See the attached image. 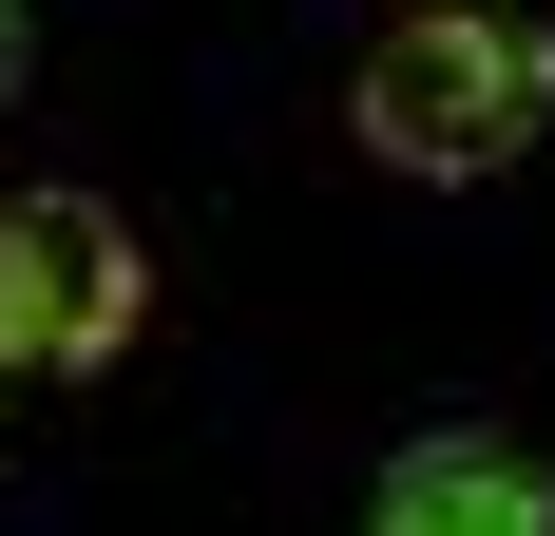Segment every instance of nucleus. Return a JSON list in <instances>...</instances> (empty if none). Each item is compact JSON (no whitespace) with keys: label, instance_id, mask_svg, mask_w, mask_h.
Masks as SVG:
<instances>
[{"label":"nucleus","instance_id":"nucleus-1","mask_svg":"<svg viewBox=\"0 0 555 536\" xmlns=\"http://www.w3.org/2000/svg\"><path fill=\"white\" fill-rule=\"evenodd\" d=\"M345 115H364L384 173H499V154H537V115H555V39L517 0H422L364 77H345Z\"/></svg>","mask_w":555,"mask_h":536},{"label":"nucleus","instance_id":"nucleus-2","mask_svg":"<svg viewBox=\"0 0 555 536\" xmlns=\"http://www.w3.org/2000/svg\"><path fill=\"white\" fill-rule=\"evenodd\" d=\"M134 307H154V268H134V230L96 212V192H20L0 212V365H115L134 345Z\"/></svg>","mask_w":555,"mask_h":536},{"label":"nucleus","instance_id":"nucleus-3","mask_svg":"<svg viewBox=\"0 0 555 536\" xmlns=\"http://www.w3.org/2000/svg\"><path fill=\"white\" fill-rule=\"evenodd\" d=\"M364 536H555V480L479 422H422L384 460V498H364Z\"/></svg>","mask_w":555,"mask_h":536},{"label":"nucleus","instance_id":"nucleus-4","mask_svg":"<svg viewBox=\"0 0 555 536\" xmlns=\"http://www.w3.org/2000/svg\"><path fill=\"white\" fill-rule=\"evenodd\" d=\"M20 77H39V20H20V0H0V97H20Z\"/></svg>","mask_w":555,"mask_h":536}]
</instances>
